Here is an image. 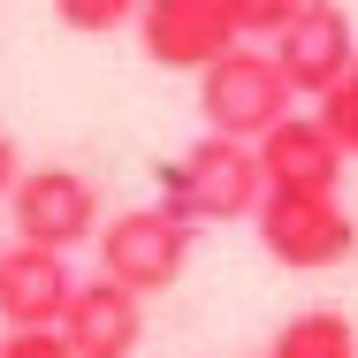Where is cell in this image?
<instances>
[{"label": "cell", "instance_id": "2", "mask_svg": "<svg viewBox=\"0 0 358 358\" xmlns=\"http://www.w3.org/2000/svg\"><path fill=\"white\" fill-rule=\"evenodd\" d=\"M199 115H206L214 138H236V145H259L275 122H289V115H297V92H289L275 46L236 38L214 69L199 76Z\"/></svg>", "mask_w": 358, "mask_h": 358}, {"label": "cell", "instance_id": "11", "mask_svg": "<svg viewBox=\"0 0 358 358\" xmlns=\"http://www.w3.org/2000/svg\"><path fill=\"white\" fill-rule=\"evenodd\" d=\"M267 358H358V328H351V313L313 305V313L282 320V336L267 343Z\"/></svg>", "mask_w": 358, "mask_h": 358}, {"label": "cell", "instance_id": "8", "mask_svg": "<svg viewBox=\"0 0 358 358\" xmlns=\"http://www.w3.org/2000/svg\"><path fill=\"white\" fill-rule=\"evenodd\" d=\"M76 297L69 252H46V244H8L0 252V320L8 328H62Z\"/></svg>", "mask_w": 358, "mask_h": 358}, {"label": "cell", "instance_id": "1", "mask_svg": "<svg viewBox=\"0 0 358 358\" xmlns=\"http://www.w3.org/2000/svg\"><path fill=\"white\" fill-rule=\"evenodd\" d=\"M160 206L176 221H191V229H206V221H252L259 214V199H267V176H259V152L236 138H206L191 145L183 160H160Z\"/></svg>", "mask_w": 358, "mask_h": 358}, {"label": "cell", "instance_id": "16", "mask_svg": "<svg viewBox=\"0 0 358 358\" xmlns=\"http://www.w3.org/2000/svg\"><path fill=\"white\" fill-rule=\"evenodd\" d=\"M15 183H23V152H15V138L0 130V206L15 199Z\"/></svg>", "mask_w": 358, "mask_h": 358}, {"label": "cell", "instance_id": "15", "mask_svg": "<svg viewBox=\"0 0 358 358\" xmlns=\"http://www.w3.org/2000/svg\"><path fill=\"white\" fill-rule=\"evenodd\" d=\"M0 358H76V343L62 336V328H8Z\"/></svg>", "mask_w": 358, "mask_h": 358}, {"label": "cell", "instance_id": "12", "mask_svg": "<svg viewBox=\"0 0 358 358\" xmlns=\"http://www.w3.org/2000/svg\"><path fill=\"white\" fill-rule=\"evenodd\" d=\"M297 8H305V0H229V15H236V31H244L252 46H275Z\"/></svg>", "mask_w": 358, "mask_h": 358}, {"label": "cell", "instance_id": "13", "mask_svg": "<svg viewBox=\"0 0 358 358\" xmlns=\"http://www.w3.org/2000/svg\"><path fill=\"white\" fill-rule=\"evenodd\" d=\"M145 0H54V15L69 31H115V23H138Z\"/></svg>", "mask_w": 358, "mask_h": 358}, {"label": "cell", "instance_id": "10", "mask_svg": "<svg viewBox=\"0 0 358 358\" xmlns=\"http://www.w3.org/2000/svg\"><path fill=\"white\" fill-rule=\"evenodd\" d=\"M62 336L76 343V358H130L145 343V297L92 275V282H76L69 313H62Z\"/></svg>", "mask_w": 358, "mask_h": 358}, {"label": "cell", "instance_id": "3", "mask_svg": "<svg viewBox=\"0 0 358 358\" xmlns=\"http://www.w3.org/2000/svg\"><path fill=\"white\" fill-rule=\"evenodd\" d=\"M259 244L275 267H297V275H320V267H343L358 252V221L336 191H267L259 199Z\"/></svg>", "mask_w": 358, "mask_h": 358}, {"label": "cell", "instance_id": "5", "mask_svg": "<svg viewBox=\"0 0 358 358\" xmlns=\"http://www.w3.org/2000/svg\"><path fill=\"white\" fill-rule=\"evenodd\" d=\"M8 221H15V244L76 252V244L99 236V191L76 168H23V183L8 199Z\"/></svg>", "mask_w": 358, "mask_h": 358}, {"label": "cell", "instance_id": "4", "mask_svg": "<svg viewBox=\"0 0 358 358\" xmlns=\"http://www.w3.org/2000/svg\"><path fill=\"white\" fill-rule=\"evenodd\" d=\"M191 221H176L168 206H130V214H115L107 229H99V275L122 289H138V297H152V289H176L183 282V267H191Z\"/></svg>", "mask_w": 358, "mask_h": 358}, {"label": "cell", "instance_id": "6", "mask_svg": "<svg viewBox=\"0 0 358 358\" xmlns=\"http://www.w3.org/2000/svg\"><path fill=\"white\" fill-rule=\"evenodd\" d=\"M138 38H145V62L206 76L244 31H236L229 0H145L138 8Z\"/></svg>", "mask_w": 358, "mask_h": 358}, {"label": "cell", "instance_id": "14", "mask_svg": "<svg viewBox=\"0 0 358 358\" xmlns=\"http://www.w3.org/2000/svg\"><path fill=\"white\" fill-rule=\"evenodd\" d=\"M313 115L328 122V138L343 145V152H358V69L343 76V84H336V92H328V99L313 107Z\"/></svg>", "mask_w": 358, "mask_h": 358}, {"label": "cell", "instance_id": "9", "mask_svg": "<svg viewBox=\"0 0 358 358\" xmlns=\"http://www.w3.org/2000/svg\"><path fill=\"white\" fill-rule=\"evenodd\" d=\"M252 152H259L267 191H336V183H343V160H351L343 145L328 138L320 115H289V122H275Z\"/></svg>", "mask_w": 358, "mask_h": 358}, {"label": "cell", "instance_id": "7", "mask_svg": "<svg viewBox=\"0 0 358 358\" xmlns=\"http://www.w3.org/2000/svg\"><path fill=\"white\" fill-rule=\"evenodd\" d=\"M275 62H282V76H289L297 99H328V92L358 69L351 15H343L336 0H305V8L289 15V31L275 38Z\"/></svg>", "mask_w": 358, "mask_h": 358}]
</instances>
